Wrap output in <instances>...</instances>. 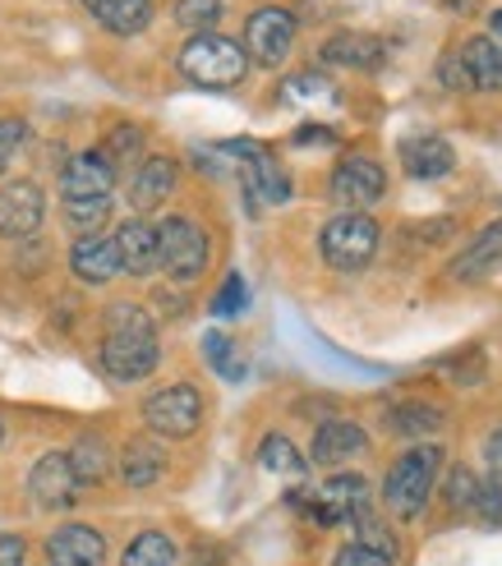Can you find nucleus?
<instances>
[{
  "label": "nucleus",
  "mask_w": 502,
  "mask_h": 566,
  "mask_svg": "<svg viewBox=\"0 0 502 566\" xmlns=\"http://www.w3.org/2000/svg\"><path fill=\"white\" fill-rule=\"evenodd\" d=\"M157 323L144 304H111L102 318V369L116 382H138L157 369Z\"/></svg>",
  "instance_id": "f257e3e1"
},
{
  "label": "nucleus",
  "mask_w": 502,
  "mask_h": 566,
  "mask_svg": "<svg viewBox=\"0 0 502 566\" xmlns=\"http://www.w3.org/2000/svg\"><path fill=\"white\" fill-rule=\"evenodd\" d=\"M438 470H442V447L420 442V447L401 451V457L393 461V470H387V479H383L387 512H393L397 521H415V516H420L425 506H429V497H433Z\"/></svg>",
  "instance_id": "f03ea898"
},
{
  "label": "nucleus",
  "mask_w": 502,
  "mask_h": 566,
  "mask_svg": "<svg viewBox=\"0 0 502 566\" xmlns=\"http://www.w3.org/2000/svg\"><path fill=\"white\" fill-rule=\"evenodd\" d=\"M180 74L194 83V88L227 93L249 74V55H244L240 42L221 38V33H194L180 46Z\"/></svg>",
  "instance_id": "7ed1b4c3"
},
{
  "label": "nucleus",
  "mask_w": 502,
  "mask_h": 566,
  "mask_svg": "<svg viewBox=\"0 0 502 566\" xmlns=\"http://www.w3.org/2000/svg\"><path fill=\"white\" fill-rule=\"evenodd\" d=\"M378 235H383V231H378V221H374L369 212H337V217L323 226L318 249H323L327 268L355 276V272H365V268L374 263Z\"/></svg>",
  "instance_id": "20e7f679"
},
{
  "label": "nucleus",
  "mask_w": 502,
  "mask_h": 566,
  "mask_svg": "<svg viewBox=\"0 0 502 566\" xmlns=\"http://www.w3.org/2000/svg\"><path fill=\"white\" fill-rule=\"evenodd\" d=\"M157 263L166 268V276L189 286V281H199L203 268H208V235L199 221L189 217H166L157 221Z\"/></svg>",
  "instance_id": "39448f33"
},
{
  "label": "nucleus",
  "mask_w": 502,
  "mask_h": 566,
  "mask_svg": "<svg viewBox=\"0 0 502 566\" xmlns=\"http://www.w3.org/2000/svg\"><path fill=\"white\" fill-rule=\"evenodd\" d=\"M144 423L161 438H194L203 423V396L189 382H171L144 401Z\"/></svg>",
  "instance_id": "423d86ee"
},
{
  "label": "nucleus",
  "mask_w": 502,
  "mask_h": 566,
  "mask_svg": "<svg viewBox=\"0 0 502 566\" xmlns=\"http://www.w3.org/2000/svg\"><path fill=\"white\" fill-rule=\"evenodd\" d=\"M295 46V14L282 6H263L244 23V55L259 61L263 70H276Z\"/></svg>",
  "instance_id": "0eeeda50"
},
{
  "label": "nucleus",
  "mask_w": 502,
  "mask_h": 566,
  "mask_svg": "<svg viewBox=\"0 0 502 566\" xmlns=\"http://www.w3.org/2000/svg\"><path fill=\"white\" fill-rule=\"evenodd\" d=\"M327 189H332V203H337L342 212H365V208H374L383 198L387 171L374 157H346V161H337V171H332Z\"/></svg>",
  "instance_id": "6e6552de"
},
{
  "label": "nucleus",
  "mask_w": 502,
  "mask_h": 566,
  "mask_svg": "<svg viewBox=\"0 0 502 566\" xmlns=\"http://www.w3.org/2000/svg\"><path fill=\"white\" fill-rule=\"evenodd\" d=\"M79 489L83 484L70 465V451H46V457H38V465L28 470V493H33L42 512H70L79 502Z\"/></svg>",
  "instance_id": "1a4fd4ad"
},
{
  "label": "nucleus",
  "mask_w": 502,
  "mask_h": 566,
  "mask_svg": "<svg viewBox=\"0 0 502 566\" xmlns=\"http://www.w3.org/2000/svg\"><path fill=\"white\" fill-rule=\"evenodd\" d=\"M227 153H236L240 157V176H244V193L254 198H263V203H286L291 198V180H286V171L272 161V153L263 148V144H249V138H240V144H227Z\"/></svg>",
  "instance_id": "9d476101"
},
{
  "label": "nucleus",
  "mask_w": 502,
  "mask_h": 566,
  "mask_svg": "<svg viewBox=\"0 0 502 566\" xmlns=\"http://www.w3.org/2000/svg\"><path fill=\"white\" fill-rule=\"evenodd\" d=\"M46 217V193L33 180H10L0 189V235L6 240H28Z\"/></svg>",
  "instance_id": "9b49d317"
},
{
  "label": "nucleus",
  "mask_w": 502,
  "mask_h": 566,
  "mask_svg": "<svg viewBox=\"0 0 502 566\" xmlns=\"http://www.w3.org/2000/svg\"><path fill=\"white\" fill-rule=\"evenodd\" d=\"M46 562L51 566H106V539L102 530L70 521L46 534Z\"/></svg>",
  "instance_id": "f8f14e48"
},
{
  "label": "nucleus",
  "mask_w": 502,
  "mask_h": 566,
  "mask_svg": "<svg viewBox=\"0 0 502 566\" xmlns=\"http://www.w3.org/2000/svg\"><path fill=\"white\" fill-rule=\"evenodd\" d=\"M365 451H369V433L359 429L355 419H323L318 433H314L310 457H314V465L342 470V465H351L355 457H365Z\"/></svg>",
  "instance_id": "ddd939ff"
},
{
  "label": "nucleus",
  "mask_w": 502,
  "mask_h": 566,
  "mask_svg": "<svg viewBox=\"0 0 502 566\" xmlns=\"http://www.w3.org/2000/svg\"><path fill=\"white\" fill-rule=\"evenodd\" d=\"M116 253H121V272L129 276H153L161 263H157V226L148 217H125L116 226Z\"/></svg>",
  "instance_id": "4468645a"
},
{
  "label": "nucleus",
  "mask_w": 502,
  "mask_h": 566,
  "mask_svg": "<svg viewBox=\"0 0 502 566\" xmlns=\"http://www.w3.org/2000/svg\"><path fill=\"white\" fill-rule=\"evenodd\" d=\"M111 189H116V166L106 161L102 148L79 153V157L65 161V171H61V193L65 198H111Z\"/></svg>",
  "instance_id": "2eb2a0df"
},
{
  "label": "nucleus",
  "mask_w": 502,
  "mask_h": 566,
  "mask_svg": "<svg viewBox=\"0 0 502 566\" xmlns=\"http://www.w3.org/2000/svg\"><path fill=\"white\" fill-rule=\"evenodd\" d=\"M70 272L83 286H106V281L121 276V253L111 235H79L70 249Z\"/></svg>",
  "instance_id": "dca6fc26"
},
{
  "label": "nucleus",
  "mask_w": 502,
  "mask_h": 566,
  "mask_svg": "<svg viewBox=\"0 0 502 566\" xmlns=\"http://www.w3.org/2000/svg\"><path fill=\"white\" fill-rule=\"evenodd\" d=\"M176 157H161V153H153V157H144L138 161V171H134V180H129V203H134V212L144 217V212H153V208H161L166 198H171V189H176Z\"/></svg>",
  "instance_id": "f3484780"
},
{
  "label": "nucleus",
  "mask_w": 502,
  "mask_h": 566,
  "mask_svg": "<svg viewBox=\"0 0 502 566\" xmlns=\"http://www.w3.org/2000/svg\"><path fill=\"white\" fill-rule=\"evenodd\" d=\"M401 166H406V176H415V180H442V176H452L457 153H452L448 138L415 134V138L401 144Z\"/></svg>",
  "instance_id": "a211bd4d"
},
{
  "label": "nucleus",
  "mask_w": 502,
  "mask_h": 566,
  "mask_svg": "<svg viewBox=\"0 0 502 566\" xmlns=\"http://www.w3.org/2000/svg\"><path fill=\"white\" fill-rule=\"evenodd\" d=\"M498 263H502V221L484 226V231L457 253V259H452V276L457 281H480V276L498 272Z\"/></svg>",
  "instance_id": "6ab92c4d"
},
{
  "label": "nucleus",
  "mask_w": 502,
  "mask_h": 566,
  "mask_svg": "<svg viewBox=\"0 0 502 566\" xmlns=\"http://www.w3.org/2000/svg\"><path fill=\"white\" fill-rule=\"evenodd\" d=\"M323 61L346 70H378L387 61V46L374 33H337L323 42Z\"/></svg>",
  "instance_id": "aec40b11"
},
{
  "label": "nucleus",
  "mask_w": 502,
  "mask_h": 566,
  "mask_svg": "<svg viewBox=\"0 0 502 566\" xmlns=\"http://www.w3.org/2000/svg\"><path fill=\"white\" fill-rule=\"evenodd\" d=\"M83 6L116 38H134L153 23V0H83Z\"/></svg>",
  "instance_id": "412c9836"
},
{
  "label": "nucleus",
  "mask_w": 502,
  "mask_h": 566,
  "mask_svg": "<svg viewBox=\"0 0 502 566\" xmlns=\"http://www.w3.org/2000/svg\"><path fill=\"white\" fill-rule=\"evenodd\" d=\"M161 474H166V457L153 438H129L121 447V479L129 489H153Z\"/></svg>",
  "instance_id": "4be33fe9"
},
{
  "label": "nucleus",
  "mask_w": 502,
  "mask_h": 566,
  "mask_svg": "<svg viewBox=\"0 0 502 566\" xmlns=\"http://www.w3.org/2000/svg\"><path fill=\"white\" fill-rule=\"evenodd\" d=\"M461 61L470 70L475 93H502V46L493 38H470L461 46Z\"/></svg>",
  "instance_id": "5701e85b"
},
{
  "label": "nucleus",
  "mask_w": 502,
  "mask_h": 566,
  "mask_svg": "<svg viewBox=\"0 0 502 566\" xmlns=\"http://www.w3.org/2000/svg\"><path fill=\"white\" fill-rule=\"evenodd\" d=\"M176 544H171V534H161V530H144V534H134L129 548L121 553V566H176Z\"/></svg>",
  "instance_id": "b1692460"
},
{
  "label": "nucleus",
  "mask_w": 502,
  "mask_h": 566,
  "mask_svg": "<svg viewBox=\"0 0 502 566\" xmlns=\"http://www.w3.org/2000/svg\"><path fill=\"white\" fill-rule=\"evenodd\" d=\"M70 465L79 474V484H102V479L111 474V451H106V442L97 433H83L74 442V451H70Z\"/></svg>",
  "instance_id": "393cba45"
},
{
  "label": "nucleus",
  "mask_w": 502,
  "mask_h": 566,
  "mask_svg": "<svg viewBox=\"0 0 502 566\" xmlns=\"http://www.w3.org/2000/svg\"><path fill=\"white\" fill-rule=\"evenodd\" d=\"M259 461H263V470H272V474H291V479H300L304 470H310V461H304L300 451H295V442L282 438V433H268V438H263Z\"/></svg>",
  "instance_id": "a878e982"
},
{
  "label": "nucleus",
  "mask_w": 502,
  "mask_h": 566,
  "mask_svg": "<svg viewBox=\"0 0 502 566\" xmlns=\"http://www.w3.org/2000/svg\"><path fill=\"white\" fill-rule=\"evenodd\" d=\"M106 217H111V198H65V221L79 235H97Z\"/></svg>",
  "instance_id": "bb28decb"
},
{
  "label": "nucleus",
  "mask_w": 502,
  "mask_h": 566,
  "mask_svg": "<svg viewBox=\"0 0 502 566\" xmlns=\"http://www.w3.org/2000/svg\"><path fill=\"white\" fill-rule=\"evenodd\" d=\"M393 429H397V433H406V438H425V433H438V429H442V410H438V406H425V401L397 406Z\"/></svg>",
  "instance_id": "cd10ccee"
},
{
  "label": "nucleus",
  "mask_w": 502,
  "mask_h": 566,
  "mask_svg": "<svg viewBox=\"0 0 502 566\" xmlns=\"http://www.w3.org/2000/svg\"><path fill=\"white\" fill-rule=\"evenodd\" d=\"M171 14L189 33H212V23L221 19V0H176Z\"/></svg>",
  "instance_id": "c85d7f7f"
},
{
  "label": "nucleus",
  "mask_w": 502,
  "mask_h": 566,
  "mask_svg": "<svg viewBox=\"0 0 502 566\" xmlns=\"http://www.w3.org/2000/svg\"><path fill=\"white\" fill-rule=\"evenodd\" d=\"M102 153L121 171V161H134L138 153H144V129H138V125H116V134L102 144ZM138 161H144V157H138Z\"/></svg>",
  "instance_id": "c756f323"
},
{
  "label": "nucleus",
  "mask_w": 502,
  "mask_h": 566,
  "mask_svg": "<svg viewBox=\"0 0 502 566\" xmlns=\"http://www.w3.org/2000/svg\"><path fill=\"white\" fill-rule=\"evenodd\" d=\"M351 525H355V544H365V548H374V553H383V557H393V562H397L401 548H397L393 530H387L383 521H374V516L365 512V516H355Z\"/></svg>",
  "instance_id": "7c9ffc66"
},
{
  "label": "nucleus",
  "mask_w": 502,
  "mask_h": 566,
  "mask_svg": "<svg viewBox=\"0 0 502 566\" xmlns=\"http://www.w3.org/2000/svg\"><path fill=\"white\" fill-rule=\"evenodd\" d=\"M203 350H208V359H212V369L221 374V378H244V364L236 359V350H231V342H227V336H221V332H208L203 336Z\"/></svg>",
  "instance_id": "2f4dec72"
},
{
  "label": "nucleus",
  "mask_w": 502,
  "mask_h": 566,
  "mask_svg": "<svg viewBox=\"0 0 502 566\" xmlns=\"http://www.w3.org/2000/svg\"><path fill=\"white\" fill-rule=\"evenodd\" d=\"M244 304H249V291H244V276H240V272H231L227 281H221V291H217V300H212V314H217V318H236V314H244Z\"/></svg>",
  "instance_id": "473e14b6"
},
{
  "label": "nucleus",
  "mask_w": 502,
  "mask_h": 566,
  "mask_svg": "<svg viewBox=\"0 0 502 566\" xmlns=\"http://www.w3.org/2000/svg\"><path fill=\"white\" fill-rule=\"evenodd\" d=\"M475 497H480V479L470 474L466 465L452 470V474H448V506H457V512H470V506H475Z\"/></svg>",
  "instance_id": "72a5a7b5"
},
{
  "label": "nucleus",
  "mask_w": 502,
  "mask_h": 566,
  "mask_svg": "<svg viewBox=\"0 0 502 566\" xmlns=\"http://www.w3.org/2000/svg\"><path fill=\"white\" fill-rule=\"evenodd\" d=\"M23 138H28V125H23L19 116H6V120H0V176H6V166L19 157Z\"/></svg>",
  "instance_id": "f704fd0d"
},
{
  "label": "nucleus",
  "mask_w": 502,
  "mask_h": 566,
  "mask_svg": "<svg viewBox=\"0 0 502 566\" xmlns=\"http://www.w3.org/2000/svg\"><path fill=\"white\" fill-rule=\"evenodd\" d=\"M438 78H442V88H452V93H475V83H470V70H466V61H461V51L442 55Z\"/></svg>",
  "instance_id": "c9c22d12"
},
{
  "label": "nucleus",
  "mask_w": 502,
  "mask_h": 566,
  "mask_svg": "<svg viewBox=\"0 0 502 566\" xmlns=\"http://www.w3.org/2000/svg\"><path fill=\"white\" fill-rule=\"evenodd\" d=\"M475 512H480L489 525H502V470H493V479H489V484H480Z\"/></svg>",
  "instance_id": "e433bc0d"
},
{
  "label": "nucleus",
  "mask_w": 502,
  "mask_h": 566,
  "mask_svg": "<svg viewBox=\"0 0 502 566\" xmlns=\"http://www.w3.org/2000/svg\"><path fill=\"white\" fill-rule=\"evenodd\" d=\"M332 566H397V562L383 557V553H374V548H365V544H346V548H337Z\"/></svg>",
  "instance_id": "4c0bfd02"
},
{
  "label": "nucleus",
  "mask_w": 502,
  "mask_h": 566,
  "mask_svg": "<svg viewBox=\"0 0 502 566\" xmlns=\"http://www.w3.org/2000/svg\"><path fill=\"white\" fill-rule=\"evenodd\" d=\"M23 557H28V544L19 534H0V566H23Z\"/></svg>",
  "instance_id": "58836bf2"
},
{
  "label": "nucleus",
  "mask_w": 502,
  "mask_h": 566,
  "mask_svg": "<svg viewBox=\"0 0 502 566\" xmlns=\"http://www.w3.org/2000/svg\"><path fill=\"white\" fill-rule=\"evenodd\" d=\"M452 231H457V221H452V217H438V221H425V226H420V240L442 244V240H448Z\"/></svg>",
  "instance_id": "ea45409f"
},
{
  "label": "nucleus",
  "mask_w": 502,
  "mask_h": 566,
  "mask_svg": "<svg viewBox=\"0 0 502 566\" xmlns=\"http://www.w3.org/2000/svg\"><path fill=\"white\" fill-rule=\"evenodd\" d=\"M484 457L493 461V470H502V429H493V433H489V442H484Z\"/></svg>",
  "instance_id": "a19ab883"
},
{
  "label": "nucleus",
  "mask_w": 502,
  "mask_h": 566,
  "mask_svg": "<svg viewBox=\"0 0 502 566\" xmlns=\"http://www.w3.org/2000/svg\"><path fill=\"white\" fill-rule=\"evenodd\" d=\"M489 38L502 46V10H493V14H489Z\"/></svg>",
  "instance_id": "79ce46f5"
},
{
  "label": "nucleus",
  "mask_w": 502,
  "mask_h": 566,
  "mask_svg": "<svg viewBox=\"0 0 502 566\" xmlns=\"http://www.w3.org/2000/svg\"><path fill=\"white\" fill-rule=\"evenodd\" d=\"M0 438H6V419H0Z\"/></svg>",
  "instance_id": "37998d69"
}]
</instances>
